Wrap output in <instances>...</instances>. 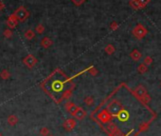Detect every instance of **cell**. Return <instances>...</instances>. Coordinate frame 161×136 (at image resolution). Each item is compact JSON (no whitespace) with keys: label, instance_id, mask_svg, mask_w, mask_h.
<instances>
[{"label":"cell","instance_id":"1","mask_svg":"<svg viewBox=\"0 0 161 136\" xmlns=\"http://www.w3.org/2000/svg\"><path fill=\"white\" fill-rule=\"evenodd\" d=\"M41 87L56 103H61L71 95L75 85L62 70L57 69L43 82Z\"/></svg>","mask_w":161,"mask_h":136},{"label":"cell","instance_id":"2","mask_svg":"<svg viewBox=\"0 0 161 136\" xmlns=\"http://www.w3.org/2000/svg\"><path fill=\"white\" fill-rule=\"evenodd\" d=\"M107 100L109 101V103H107L106 108H105L107 109V112L112 115V117L113 116L117 117L119 114L125 109L123 104L121 103L119 99L113 98V93H111L108 97H107Z\"/></svg>","mask_w":161,"mask_h":136},{"label":"cell","instance_id":"3","mask_svg":"<svg viewBox=\"0 0 161 136\" xmlns=\"http://www.w3.org/2000/svg\"><path fill=\"white\" fill-rule=\"evenodd\" d=\"M13 15L15 16L20 22H23V21H25L28 16H30V13H28V10L25 8V7L20 6L18 9H16L14 10Z\"/></svg>","mask_w":161,"mask_h":136},{"label":"cell","instance_id":"4","mask_svg":"<svg viewBox=\"0 0 161 136\" xmlns=\"http://www.w3.org/2000/svg\"><path fill=\"white\" fill-rule=\"evenodd\" d=\"M147 33L148 31H147V30H146V28L143 27L141 24L137 25L133 30V34L138 39H142L146 34H147Z\"/></svg>","mask_w":161,"mask_h":136},{"label":"cell","instance_id":"5","mask_svg":"<svg viewBox=\"0 0 161 136\" xmlns=\"http://www.w3.org/2000/svg\"><path fill=\"white\" fill-rule=\"evenodd\" d=\"M98 119L101 121L103 124H107L110 122L111 119H112V115L107 112L106 109H102L101 112L98 113Z\"/></svg>","mask_w":161,"mask_h":136},{"label":"cell","instance_id":"6","mask_svg":"<svg viewBox=\"0 0 161 136\" xmlns=\"http://www.w3.org/2000/svg\"><path fill=\"white\" fill-rule=\"evenodd\" d=\"M23 63L28 68H30V69H32V68H33L37 64V59L35 58V57L32 55V54H28L23 59Z\"/></svg>","mask_w":161,"mask_h":136},{"label":"cell","instance_id":"7","mask_svg":"<svg viewBox=\"0 0 161 136\" xmlns=\"http://www.w3.org/2000/svg\"><path fill=\"white\" fill-rule=\"evenodd\" d=\"M76 120L75 119H72V118H70V119H67V120H66L64 122V124H63V127H64V128L66 130H67V131H70V130H72L73 128H75V126H76Z\"/></svg>","mask_w":161,"mask_h":136},{"label":"cell","instance_id":"8","mask_svg":"<svg viewBox=\"0 0 161 136\" xmlns=\"http://www.w3.org/2000/svg\"><path fill=\"white\" fill-rule=\"evenodd\" d=\"M18 22H19V20L17 19L12 13V15H10L8 17V19H7V26H8L10 29H14L17 25H18Z\"/></svg>","mask_w":161,"mask_h":136},{"label":"cell","instance_id":"9","mask_svg":"<svg viewBox=\"0 0 161 136\" xmlns=\"http://www.w3.org/2000/svg\"><path fill=\"white\" fill-rule=\"evenodd\" d=\"M134 91H135V95H137L138 97H139L140 99H143V97H144L146 94H148L147 91H146V89L143 87L142 85H139L138 87L135 88Z\"/></svg>","mask_w":161,"mask_h":136},{"label":"cell","instance_id":"10","mask_svg":"<svg viewBox=\"0 0 161 136\" xmlns=\"http://www.w3.org/2000/svg\"><path fill=\"white\" fill-rule=\"evenodd\" d=\"M64 108H66V112H68L71 115H74V113L76 112V110L78 109V106L75 105L74 103H71V102H67L66 105H64Z\"/></svg>","mask_w":161,"mask_h":136},{"label":"cell","instance_id":"11","mask_svg":"<svg viewBox=\"0 0 161 136\" xmlns=\"http://www.w3.org/2000/svg\"><path fill=\"white\" fill-rule=\"evenodd\" d=\"M85 116H86V112H85L83 108H81V107H78L76 112H75L73 115V117H75L78 120H83Z\"/></svg>","mask_w":161,"mask_h":136},{"label":"cell","instance_id":"12","mask_svg":"<svg viewBox=\"0 0 161 136\" xmlns=\"http://www.w3.org/2000/svg\"><path fill=\"white\" fill-rule=\"evenodd\" d=\"M106 132H108V134H112L114 133V132H116L119 128H117V125L115 123H113V122H108L107 123V126H106Z\"/></svg>","mask_w":161,"mask_h":136},{"label":"cell","instance_id":"13","mask_svg":"<svg viewBox=\"0 0 161 136\" xmlns=\"http://www.w3.org/2000/svg\"><path fill=\"white\" fill-rule=\"evenodd\" d=\"M52 44H53V42L49 37H44L41 41V46L45 49H48L49 47H51Z\"/></svg>","mask_w":161,"mask_h":136},{"label":"cell","instance_id":"14","mask_svg":"<svg viewBox=\"0 0 161 136\" xmlns=\"http://www.w3.org/2000/svg\"><path fill=\"white\" fill-rule=\"evenodd\" d=\"M7 122H8L10 126H15V125L18 123V118H17L16 115H14V114H12V115H10L8 117Z\"/></svg>","mask_w":161,"mask_h":136},{"label":"cell","instance_id":"15","mask_svg":"<svg viewBox=\"0 0 161 136\" xmlns=\"http://www.w3.org/2000/svg\"><path fill=\"white\" fill-rule=\"evenodd\" d=\"M130 56L134 61H138V60L141 58V53L139 52L138 50H134V51L130 53Z\"/></svg>","mask_w":161,"mask_h":136},{"label":"cell","instance_id":"16","mask_svg":"<svg viewBox=\"0 0 161 136\" xmlns=\"http://www.w3.org/2000/svg\"><path fill=\"white\" fill-rule=\"evenodd\" d=\"M24 36H25V38H26V39H28V40H31L32 38H34L35 33H33V31L28 30V31H26V33H25Z\"/></svg>","mask_w":161,"mask_h":136},{"label":"cell","instance_id":"17","mask_svg":"<svg viewBox=\"0 0 161 136\" xmlns=\"http://www.w3.org/2000/svg\"><path fill=\"white\" fill-rule=\"evenodd\" d=\"M10 76V73H9L8 70H3L1 71V73H0V77H1L3 80L9 79Z\"/></svg>","mask_w":161,"mask_h":136},{"label":"cell","instance_id":"18","mask_svg":"<svg viewBox=\"0 0 161 136\" xmlns=\"http://www.w3.org/2000/svg\"><path fill=\"white\" fill-rule=\"evenodd\" d=\"M148 70V69H147V65H145L144 63L143 64H140V65L138 66V71L139 73H146V71Z\"/></svg>","mask_w":161,"mask_h":136},{"label":"cell","instance_id":"19","mask_svg":"<svg viewBox=\"0 0 161 136\" xmlns=\"http://www.w3.org/2000/svg\"><path fill=\"white\" fill-rule=\"evenodd\" d=\"M130 5L132 6V8H134V9H141V7H140V4H139V2H138V0H131L130 1Z\"/></svg>","mask_w":161,"mask_h":136},{"label":"cell","instance_id":"20","mask_svg":"<svg viewBox=\"0 0 161 136\" xmlns=\"http://www.w3.org/2000/svg\"><path fill=\"white\" fill-rule=\"evenodd\" d=\"M104 51H105L106 53H108V54H113L114 52H115V48H114L113 45H108V46H106L105 47Z\"/></svg>","mask_w":161,"mask_h":136},{"label":"cell","instance_id":"21","mask_svg":"<svg viewBox=\"0 0 161 136\" xmlns=\"http://www.w3.org/2000/svg\"><path fill=\"white\" fill-rule=\"evenodd\" d=\"M84 102L86 104L87 106L90 107L94 104V99H93L92 96H87V97H85V99L84 100Z\"/></svg>","mask_w":161,"mask_h":136},{"label":"cell","instance_id":"22","mask_svg":"<svg viewBox=\"0 0 161 136\" xmlns=\"http://www.w3.org/2000/svg\"><path fill=\"white\" fill-rule=\"evenodd\" d=\"M149 124H150V122L142 123V124L140 125V127H139V131H138V132H141V131L147 130H148V128H149Z\"/></svg>","mask_w":161,"mask_h":136},{"label":"cell","instance_id":"23","mask_svg":"<svg viewBox=\"0 0 161 136\" xmlns=\"http://www.w3.org/2000/svg\"><path fill=\"white\" fill-rule=\"evenodd\" d=\"M40 134L42 136H48L49 135V130L48 128H42L40 130Z\"/></svg>","mask_w":161,"mask_h":136},{"label":"cell","instance_id":"24","mask_svg":"<svg viewBox=\"0 0 161 136\" xmlns=\"http://www.w3.org/2000/svg\"><path fill=\"white\" fill-rule=\"evenodd\" d=\"M3 35L6 38H10L12 36V31H10V29H7V30L4 31V33H3Z\"/></svg>","mask_w":161,"mask_h":136},{"label":"cell","instance_id":"25","mask_svg":"<svg viewBox=\"0 0 161 136\" xmlns=\"http://www.w3.org/2000/svg\"><path fill=\"white\" fill-rule=\"evenodd\" d=\"M45 31V27L43 26L42 24H39L38 26L36 27V33L39 34H42Z\"/></svg>","mask_w":161,"mask_h":136},{"label":"cell","instance_id":"26","mask_svg":"<svg viewBox=\"0 0 161 136\" xmlns=\"http://www.w3.org/2000/svg\"><path fill=\"white\" fill-rule=\"evenodd\" d=\"M138 2H139V4H140L141 9H143L150 2V0H138Z\"/></svg>","mask_w":161,"mask_h":136},{"label":"cell","instance_id":"27","mask_svg":"<svg viewBox=\"0 0 161 136\" xmlns=\"http://www.w3.org/2000/svg\"><path fill=\"white\" fill-rule=\"evenodd\" d=\"M109 136H126V135H125L123 132H121L120 130H117L116 132H114V133L109 134Z\"/></svg>","mask_w":161,"mask_h":136},{"label":"cell","instance_id":"28","mask_svg":"<svg viewBox=\"0 0 161 136\" xmlns=\"http://www.w3.org/2000/svg\"><path fill=\"white\" fill-rule=\"evenodd\" d=\"M153 62V59L151 58L150 56H147V57H145V59H144V64L145 65H150V64H152Z\"/></svg>","mask_w":161,"mask_h":136},{"label":"cell","instance_id":"29","mask_svg":"<svg viewBox=\"0 0 161 136\" xmlns=\"http://www.w3.org/2000/svg\"><path fill=\"white\" fill-rule=\"evenodd\" d=\"M71 1H72L76 6H80L83 4L84 1H86V0H71Z\"/></svg>","mask_w":161,"mask_h":136},{"label":"cell","instance_id":"30","mask_svg":"<svg viewBox=\"0 0 161 136\" xmlns=\"http://www.w3.org/2000/svg\"><path fill=\"white\" fill-rule=\"evenodd\" d=\"M117 28V24L116 22H113L112 25H111V30H112V31H115Z\"/></svg>","mask_w":161,"mask_h":136},{"label":"cell","instance_id":"31","mask_svg":"<svg viewBox=\"0 0 161 136\" xmlns=\"http://www.w3.org/2000/svg\"><path fill=\"white\" fill-rule=\"evenodd\" d=\"M5 9V4L2 1H0V10H3Z\"/></svg>","mask_w":161,"mask_h":136},{"label":"cell","instance_id":"32","mask_svg":"<svg viewBox=\"0 0 161 136\" xmlns=\"http://www.w3.org/2000/svg\"><path fill=\"white\" fill-rule=\"evenodd\" d=\"M48 136H54V135H51V134H49Z\"/></svg>","mask_w":161,"mask_h":136},{"label":"cell","instance_id":"33","mask_svg":"<svg viewBox=\"0 0 161 136\" xmlns=\"http://www.w3.org/2000/svg\"><path fill=\"white\" fill-rule=\"evenodd\" d=\"M0 136H3V134H1V133H0Z\"/></svg>","mask_w":161,"mask_h":136}]
</instances>
